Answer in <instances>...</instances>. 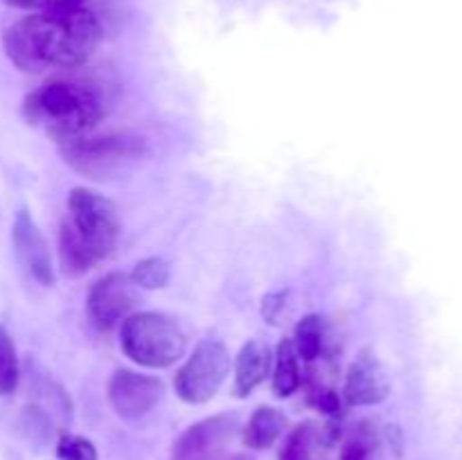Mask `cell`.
Segmentation results:
<instances>
[{"label":"cell","mask_w":462,"mask_h":460,"mask_svg":"<svg viewBox=\"0 0 462 460\" xmlns=\"http://www.w3.org/2000/svg\"><path fill=\"white\" fill-rule=\"evenodd\" d=\"M99 39L102 23L84 3L21 18L5 30L3 48L18 70L39 75L81 66L93 57Z\"/></svg>","instance_id":"6da1fadb"},{"label":"cell","mask_w":462,"mask_h":460,"mask_svg":"<svg viewBox=\"0 0 462 460\" xmlns=\"http://www.w3.org/2000/svg\"><path fill=\"white\" fill-rule=\"evenodd\" d=\"M370 451H373V433H356L343 445L341 460H370Z\"/></svg>","instance_id":"44dd1931"},{"label":"cell","mask_w":462,"mask_h":460,"mask_svg":"<svg viewBox=\"0 0 462 460\" xmlns=\"http://www.w3.org/2000/svg\"><path fill=\"white\" fill-rule=\"evenodd\" d=\"M18 356L12 336L0 325V397H9L18 388Z\"/></svg>","instance_id":"ac0fdd59"},{"label":"cell","mask_w":462,"mask_h":460,"mask_svg":"<svg viewBox=\"0 0 462 460\" xmlns=\"http://www.w3.org/2000/svg\"><path fill=\"white\" fill-rule=\"evenodd\" d=\"M284 305H287V291H273L264 296V300H262V316H264V320L278 323L280 314L284 311Z\"/></svg>","instance_id":"cb8c5ba5"},{"label":"cell","mask_w":462,"mask_h":460,"mask_svg":"<svg viewBox=\"0 0 462 460\" xmlns=\"http://www.w3.org/2000/svg\"><path fill=\"white\" fill-rule=\"evenodd\" d=\"M5 5L16 9H27V12H52V9H66L75 7V5H84L86 0H3Z\"/></svg>","instance_id":"7402d4cb"},{"label":"cell","mask_w":462,"mask_h":460,"mask_svg":"<svg viewBox=\"0 0 462 460\" xmlns=\"http://www.w3.org/2000/svg\"><path fill=\"white\" fill-rule=\"evenodd\" d=\"M310 400L316 409L323 410V413L328 415H338V410H341V400H338V395L332 391V388H325V386L311 388Z\"/></svg>","instance_id":"603a6c76"},{"label":"cell","mask_w":462,"mask_h":460,"mask_svg":"<svg viewBox=\"0 0 462 460\" xmlns=\"http://www.w3.org/2000/svg\"><path fill=\"white\" fill-rule=\"evenodd\" d=\"M12 242L18 264L27 271V275L36 280L41 287H50L54 282L50 246L25 207L16 212V219L12 225Z\"/></svg>","instance_id":"30bf717a"},{"label":"cell","mask_w":462,"mask_h":460,"mask_svg":"<svg viewBox=\"0 0 462 460\" xmlns=\"http://www.w3.org/2000/svg\"><path fill=\"white\" fill-rule=\"evenodd\" d=\"M138 302V287L125 273H108L99 278L88 291V314L99 327H113L129 318Z\"/></svg>","instance_id":"9c48e42d"},{"label":"cell","mask_w":462,"mask_h":460,"mask_svg":"<svg viewBox=\"0 0 462 460\" xmlns=\"http://www.w3.org/2000/svg\"><path fill=\"white\" fill-rule=\"evenodd\" d=\"M228 374L230 354L224 343L201 341L176 373V395L188 404H206L219 392Z\"/></svg>","instance_id":"8992f818"},{"label":"cell","mask_w":462,"mask_h":460,"mask_svg":"<svg viewBox=\"0 0 462 460\" xmlns=\"http://www.w3.org/2000/svg\"><path fill=\"white\" fill-rule=\"evenodd\" d=\"M323 341H325L323 318L316 314L305 316V318L298 323L296 336H293L296 354L302 356L305 361H316L320 356V352H323Z\"/></svg>","instance_id":"e0dca14e"},{"label":"cell","mask_w":462,"mask_h":460,"mask_svg":"<svg viewBox=\"0 0 462 460\" xmlns=\"http://www.w3.org/2000/svg\"><path fill=\"white\" fill-rule=\"evenodd\" d=\"M224 460H255V458H253V455H248V454H233V455H228V458H224Z\"/></svg>","instance_id":"d4e9b609"},{"label":"cell","mask_w":462,"mask_h":460,"mask_svg":"<svg viewBox=\"0 0 462 460\" xmlns=\"http://www.w3.org/2000/svg\"><path fill=\"white\" fill-rule=\"evenodd\" d=\"M59 257H61L63 273L70 275V278H79L95 264L88 248L79 242V237L72 233L66 221L61 224V233H59Z\"/></svg>","instance_id":"9a60e30c"},{"label":"cell","mask_w":462,"mask_h":460,"mask_svg":"<svg viewBox=\"0 0 462 460\" xmlns=\"http://www.w3.org/2000/svg\"><path fill=\"white\" fill-rule=\"evenodd\" d=\"M391 392L382 363L370 352H361L346 374V397L352 406H373Z\"/></svg>","instance_id":"8fae6325"},{"label":"cell","mask_w":462,"mask_h":460,"mask_svg":"<svg viewBox=\"0 0 462 460\" xmlns=\"http://www.w3.org/2000/svg\"><path fill=\"white\" fill-rule=\"evenodd\" d=\"M162 392L165 386L161 379L140 374L135 370H117L108 382V401L126 422H135L152 413L162 400Z\"/></svg>","instance_id":"ba28073f"},{"label":"cell","mask_w":462,"mask_h":460,"mask_svg":"<svg viewBox=\"0 0 462 460\" xmlns=\"http://www.w3.org/2000/svg\"><path fill=\"white\" fill-rule=\"evenodd\" d=\"M273 354L271 347L262 341H248L239 350L235 361V383L233 392L237 397H248L271 373Z\"/></svg>","instance_id":"7c38bea8"},{"label":"cell","mask_w":462,"mask_h":460,"mask_svg":"<svg viewBox=\"0 0 462 460\" xmlns=\"http://www.w3.org/2000/svg\"><path fill=\"white\" fill-rule=\"evenodd\" d=\"M323 440V431L316 422L298 424L291 433H289L287 442H284L282 451H280V460H314L316 449Z\"/></svg>","instance_id":"2e32d148"},{"label":"cell","mask_w":462,"mask_h":460,"mask_svg":"<svg viewBox=\"0 0 462 460\" xmlns=\"http://www.w3.org/2000/svg\"><path fill=\"white\" fill-rule=\"evenodd\" d=\"M284 427H287V418L278 409L260 406L244 428V442L251 449H269L282 436Z\"/></svg>","instance_id":"4fadbf2b"},{"label":"cell","mask_w":462,"mask_h":460,"mask_svg":"<svg viewBox=\"0 0 462 460\" xmlns=\"http://www.w3.org/2000/svg\"><path fill=\"white\" fill-rule=\"evenodd\" d=\"M300 388V368L293 341H282L273 359V392L278 397H289Z\"/></svg>","instance_id":"5bb4252c"},{"label":"cell","mask_w":462,"mask_h":460,"mask_svg":"<svg viewBox=\"0 0 462 460\" xmlns=\"http://www.w3.org/2000/svg\"><path fill=\"white\" fill-rule=\"evenodd\" d=\"M120 345L134 363L144 368H170L188 350V336L171 316L138 311L122 323Z\"/></svg>","instance_id":"3957f363"},{"label":"cell","mask_w":462,"mask_h":460,"mask_svg":"<svg viewBox=\"0 0 462 460\" xmlns=\"http://www.w3.org/2000/svg\"><path fill=\"white\" fill-rule=\"evenodd\" d=\"M61 144L66 162L90 179H106L147 153V143L134 133H84Z\"/></svg>","instance_id":"5b68a950"},{"label":"cell","mask_w":462,"mask_h":460,"mask_svg":"<svg viewBox=\"0 0 462 460\" xmlns=\"http://www.w3.org/2000/svg\"><path fill=\"white\" fill-rule=\"evenodd\" d=\"M235 415H212L185 428L171 445V460H217L237 436Z\"/></svg>","instance_id":"52a82bcc"},{"label":"cell","mask_w":462,"mask_h":460,"mask_svg":"<svg viewBox=\"0 0 462 460\" xmlns=\"http://www.w3.org/2000/svg\"><path fill=\"white\" fill-rule=\"evenodd\" d=\"M72 233L88 248L95 262L106 260L117 246L122 224L111 198L86 188H75L68 197V219Z\"/></svg>","instance_id":"277c9868"},{"label":"cell","mask_w":462,"mask_h":460,"mask_svg":"<svg viewBox=\"0 0 462 460\" xmlns=\"http://www.w3.org/2000/svg\"><path fill=\"white\" fill-rule=\"evenodd\" d=\"M59 460H97V449L90 440L63 433L57 442Z\"/></svg>","instance_id":"ffe728a7"},{"label":"cell","mask_w":462,"mask_h":460,"mask_svg":"<svg viewBox=\"0 0 462 460\" xmlns=\"http://www.w3.org/2000/svg\"><path fill=\"white\" fill-rule=\"evenodd\" d=\"M23 111L30 124H41L54 140L68 143L88 133L102 120L104 104L88 84L52 79L27 95Z\"/></svg>","instance_id":"7a4b0ae2"},{"label":"cell","mask_w":462,"mask_h":460,"mask_svg":"<svg viewBox=\"0 0 462 460\" xmlns=\"http://www.w3.org/2000/svg\"><path fill=\"white\" fill-rule=\"evenodd\" d=\"M170 264L162 257H144L134 266L131 280L138 289H162L170 282Z\"/></svg>","instance_id":"d6986e66"}]
</instances>
